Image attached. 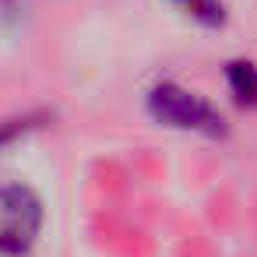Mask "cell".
Instances as JSON below:
<instances>
[{
  "label": "cell",
  "mask_w": 257,
  "mask_h": 257,
  "mask_svg": "<svg viewBox=\"0 0 257 257\" xmlns=\"http://www.w3.org/2000/svg\"><path fill=\"white\" fill-rule=\"evenodd\" d=\"M8 138H11V131H4V134H0V141H8Z\"/></svg>",
  "instance_id": "cell-5"
},
{
  "label": "cell",
  "mask_w": 257,
  "mask_h": 257,
  "mask_svg": "<svg viewBox=\"0 0 257 257\" xmlns=\"http://www.w3.org/2000/svg\"><path fill=\"white\" fill-rule=\"evenodd\" d=\"M43 225V204L29 187H0V253H25Z\"/></svg>",
  "instance_id": "cell-2"
},
{
  "label": "cell",
  "mask_w": 257,
  "mask_h": 257,
  "mask_svg": "<svg viewBox=\"0 0 257 257\" xmlns=\"http://www.w3.org/2000/svg\"><path fill=\"white\" fill-rule=\"evenodd\" d=\"M183 8H190L194 18H201L204 25H218L222 22V4L218 0H180Z\"/></svg>",
  "instance_id": "cell-4"
},
{
  "label": "cell",
  "mask_w": 257,
  "mask_h": 257,
  "mask_svg": "<svg viewBox=\"0 0 257 257\" xmlns=\"http://www.w3.org/2000/svg\"><path fill=\"white\" fill-rule=\"evenodd\" d=\"M225 78L239 106H257V67L250 60H232L225 67Z\"/></svg>",
  "instance_id": "cell-3"
},
{
  "label": "cell",
  "mask_w": 257,
  "mask_h": 257,
  "mask_svg": "<svg viewBox=\"0 0 257 257\" xmlns=\"http://www.w3.org/2000/svg\"><path fill=\"white\" fill-rule=\"evenodd\" d=\"M148 113L166 123V127H180V131H197L204 138H225V120L222 113L204 102L201 95L173 85V81H162L148 92Z\"/></svg>",
  "instance_id": "cell-1"
}]
</instances>
